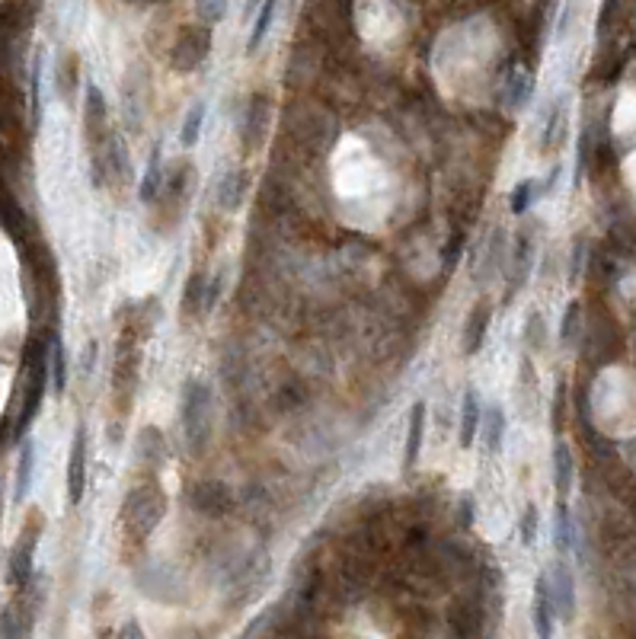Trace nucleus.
<instances>
[{
  "label": "nucleus",
  "instance_id": "dca6fc26",
  "mask_svg": "<svg viewBox=\"0 0 636 639\" xmlns=\"http://www.w3.org/2000/svg\"><path fill=\"white\" fill-rule=\"evenodd\" d=\"M160 186H163V147L154 144L148 154V167H144V176H141V186H138L141 205H154L160 195Z\"/></svg>",
  "mask_w": 636,
  "mask_h": 639
},
{
  "label": "nucleus",
  "instance_id": "f704fd0d",
  "mask_svg": "<svg viewBox=\"0 0 636 639\" xmlns=\"http://www.w3.org/2000/svg\"><path fill=\"white\" fill-rule=\"evenodd\" d=\"M256 10H259V0H247V4H243V20H253Z\"/></svg>",
  "mask_w": 636,
  "mask_h": 639
},
{
  "label": "nucleus",
  "instance_id": "f03ea898",
  "mask_svg": "<svg viewBox=\"0 0 636 639\" xmlns=\"http://www.w3.org/2000/svg\"><path fill=\"white\" fill-rule=\"evenodd\" d=\"M48 342L52 336L32 339V346L26 352V368H23V397H20V416H16V435H26L32 419L39 416V406L45 400V390L52 384V374H48Z\"/></svg>",
  "mask_w": 636,
  "mask_h": 639
},
{
  "label": "nucleus",
  "instance_id": "5701e85b",
  "mask_svg": "<svg viewBox=\"0 0 636 639\" xmlns=\"http://www.w3.org/2000/svg\"><path fill=\"white\" fill-rule=\"evenodd\" d=\"M247 186H250V176L243 173V170H231L224 179H221V186H218V202H221V208H227V211H234L237 205H240V199H243V192H247Z\"/></svg>",
  "mask_w": 636,
  "mask_h": 639
},
{
  "label": "nucleus",
  "instance_id": "aec40b11",
  "mask_svg": "<svg viewBox=\"0 0 636 639\" xmlns=\"http://www.w3.org/2000/svg\"><path fill=\"white\" fill-rule=\"evenodd\" d=\"M266 125H269V106H266V96L259 93L247 106V119H243V144L256 147L266 135Z\"/></svg>",
  "mask_w": 636,
  "mask_h": 639
},
{
  "label": "nucleus",
  "instance_id": "9d476101",
  "mask_svg": "<svg viewBox=\"0 0 636 639\" xmlns=\"http://www.w3.org/2000/svg\"><path fill=\"white\" fill-rule=\"evenodd\" d=\"M534 234L531 231H518L515 237V247H512V262H509V298L505 301H512L518 288L528 282V275H531V266H534Z\"/></svg>",
  "mask_w": 636,
  "mask_h": 639
},
{
  "label": "nucleus",
  "instance_id": "473e14b6",
  "mask_svg": "<svg viewBox=\"0 0 636 639\" xmlns=\"http://www.w3.org/2000/svg\"><path fill=\"white\" fill-rule=\"evenodd\" d=\"M221 291H224V275L218 272V275L208 282V288H205V314H211V310H215V304H218V298H221Z\"/></svg>",
  "mask_w": 636,
  "mask_h": 639
},
{
  "label": "nucleus",
  "instance_id": "cd10ccee",
  "mask_svg": "<svg viewBox=\"0 0 636 639\" xmlns=\"http://www.w3.org/2000/svg\"><path fill=\"white\" fill-rule=\"evenodd\" d=\"M537 534H541V515H537V505H525V512H521V521H518L521 544L534 547L537 544Z\"/></svg>",
  "mask_w": 636,
  "mask_h": 639
},
{
  "label": "nucleus",
  "instance_id": "ddd939ff",
  "mask_svg": "<svg viewBox=\"0 0 636 639\" xmlns=\"http://www.w3.org/2000/svg\"><path fill=\"white\" fill-rule=\"evenodd\" d=\"M505 409L499 403L493 406H483V419H480V438H483V448L489 454H499L502 451V441H505Z\"/></svg>",
  "mask_w": 636,
  "mask_h": 639
},
{
  "label": "nucleus",
  "instance_id": "b1692460",
  "mask_svg": "<svg viewBox=\"0 0 636 639\" xmlns=\"http://www.w3.org/2000/svg\"><path fill=\"white\" fill-rule=\"evenodd\" d=\"M205 116H208V103L205 100H195L183 119V128H179V141L183 147H195L202 138V128H205Z\"/></svg>",
  "mask_w": 636,
  "mask_h": 639
},
{
  "label": "nucleus",
  "instance_id": "a878e982",
  "mask_svg": "<svg viewBox=\"0 0 636 639\" xmlns=\"http://www.w3.org/2000/svg\"><path fill=\"white\" fill-rule=\"evenodd\" d=\"M48 374H52V390L64 393V387H68V362H64V346L58 336L48 342Z\"/></svg>",
  "mask_w": 636,
  "mask_h": 639
},
{
  "label": "nucleus",
  "instance_id": "0eeeda50",
  "mask_svg": "<svg viewBox=\"0 0 636 639\" xmlns=\"http://www.w3.org/2000/svg\"><path fill=\"white\" fill-rule=\"evenodd\" d=\"M502 269H505V231L496 227V231L483 240L480 256L474 259V282L480 288H486Z\"/></svg>",
  "mask_w": 636,
  "mask_h": 639
},
{
  "label": "nucleus",
  "instance_id": "f257e3e1",
  "mask_svg": "<svg viewBox=\"0 0 636 639\" xmlns=\"http://www.w3.org/2000/svg\"><path fill=\"white\" fill-rule=\"evenodd\" d=\"M112 125H109V106L103 90L93 84L84 87V141L90 154V179L96 189L109 183V144H112Z\"/></svg>",
  "mask_w": 636,
  "mask_h": 639
},
{
  "label": "nucleus",
  "instance_id": "2f4dec72",
  "mask_svg": "<svg viewBox=\"0 0 636 639\" xmlns=\"http://www.w3.org/2000/svg\"><path fill=\"white\" fill-rule=\"evenodd\" d=\"M224 10H227V0H195V13H199L205 23H218Z\"/></svg>",
  "mask_w": 636,
  "mask_h": 639
},
{
  "label": "nucleus",
  "instance_id": "c85d7f7f",
  "mask_svg": "<svg viewBox=\"0 0 636 639\" xmlns=\"http://www.w3.org/2000/svg\"><path fill=\"white\" fill-rule=\"evenodd\" d=\"M537 199H541V186H537L534 179H525V183H518V186H515L512 202H509V205H512L515 215H525V211H528Z\"/></svg>",
  "mask_w": 636,
  "mask_h": 639
},
{
  "label": "nucleus",
  "instance_id": "1a4fd4ad",
  "mask_svg": "<svg viewBox=\"0 0 636 639\" xmlns=\"http://www.w3.org/2000/svg\"><path fill=\"white\" fill-rule=\"evenodd\" d=\"M489 323H493V310H489V301H480V304L470 307V314L464 320V333H461V352L467 358H474V355L483 352Z\"/></svg>",
  "mask_w": 636,
  "mask_h": 639
},
{
  "label": "nucleus",
  "instance_id": "f8f14e48",
  "mask_svg": "<svg viewBox=\"0 0 636 639\" xmlns=\"http://www.w3.org/2000/svg\"><path fill=\"white\" fill-rule=\"evenodd\" d=\"M553 620H557V604H553L547 572H541L534 582V633L553 636Z\"/></svg>",
  "mask_w": 636,
  "mask_h": 639
},
{
  "label": "nucleus",
  "instance_id": "6e6552de",
  "mask_svg": "<svg viewBox=\"0 0 636 639\" xmlns=\"http://www.w3.org/2000/svg\"><path fill=\"white\" fill-rule=\"evenodd\" d=\"M208 45H211L208 29H186L183 36H179V42L173 45V68L176 71L199 68L208 55Z\"/></svg>",
  "mask_w": 636,
  "mask_h": 639
},
{
  "label": "nucleus",
  "instance_id": "bb28decb",
  "mask_svg": "<svg viewBox=\"0 0 636 639\" xmlns=\"http://www.w3.org/2000/svg\"><path fill=\"white\" fill-rule=\"evenodd\" d=\"M205 288H208V278L202 272H195L189 282H186V291H183V314L192 317V314H205Z\"/></svg>",
  "mask_w": 636,
  "mask_h": 639
},
{
  "label": "nucleus",
  "instance_id": "412c9836",
  "mask_svg": "<svg viewBox=\"0 0 636 639\" xmlns=\"http://www.w3.org/2000/svg\"><path fill=\"white\" fill-rule=\"evenodd\" d=\"M566 93H560L557 100L550 103V112H547V122H544V138H541V147L544 151H553V147H560L563 141V131H566V116H569V106H566Z\"/></svg>",
  "mask_w": 636,
  "mask_h": 639
},
{
  "label": "nucleus",
  "instance_id": "c756f323",
  "mask_svg": "<svg viewBox=\"0 0 636 639\" xmlns=\"http://www.w3.org/2000/svg\"><path fill=\"white\" fill-rule=\"evenodd\" d=\"M579 323H582V307L573 301L566 307V314H563V323H560V342L563 346H573L576 336H579Z\"/></svg>",
  "mask_w": 636,
  "mask_h": 639
},
{
  "label": "nucleus",
  "instance_id": "7ed1b4c3",
  "mask_svg": "<svg viewBox=\"0 0 636 639\" xmlns=\"http://www.w3.org/2000/svg\"><path fill=\"white\" fill-rule=\"evenodd\" d=\"M183 432L192 454H202L208 448L211 435V390L205 381H186L183 390Z\"/></svg>",
  "mask_w": 636,
  "mask_h": 639
},
{
  "label": "nucleus",
  "instance_id": "6ab92c4d",
  "mask_svg": "<svg viewBox=\"0 0 636 639\" xmlns=\"http://www.w3.org/2000/svg\"><path fill=\"white\" fill-rule=\"evenodd\" d=\"M32 473H36V441L23 438L20 457H16V483H13V499H16V502H23V499L29 496Z\"/></svg>",
  "mask_w": 636,
  "mask_h": 639
},
{
  "label": "nucleus",
  "instance_id": "2eb2a0df",
  "mask_svg": "<svg viewBox=\"0 0 636 639\" xmlns=\"http://www.w3.org/2000/svg\"><path fill=\"white\" fill-rule=\"evenodd\" d=\"M573 480H576L573 451H569L566 441H553V489H557L560 499L569 496V489H573Z\"/></svg>",
  "mask_w": 636,
  "mask_h": 639
},
{
  "label": "nucleus",
  "instance_id": "7c9ffc66",
  "mask_svg": "<svg viewBox=\"0 0 636 639\" xmlns=\"http://www.w3.org/2000/svg\"><path fill=\"white\" fill-rule=\"evenodd\" d=\"M544 336H547V326H544V317L537 314V310H531L528 320H525V346L531 352L544 349Z\"/></svg>",
  "mask_w": 636,
  "mask_h": 639
},
{
  "label": "nucleus",
  "instance_id": "423d86ee",
  "mask_svg": "<svg viewBox=\"0 0 636 639\" xmlns=\"http://www.w3.org/2000/svg\"><path fill=\"white\" fill-rule=\"evenodd\" d=\"M87 493V429L77 425L71 454H68V502L80 505Z\"/></svg>",
  "mask_w": 636,
  "mask_h": 639
},
{
  "label": "nucleus",
  "instance_id": "4468645a",
  "mask_svg": "<svg viewBox=\"0 0 636 639\" xmlns=\"http://www.w3.org/2000/svg\"><path fill=\"white\" fill-rule=\"evenodd\" d=\"M531 87H534L531 74L525 68H512L502 80V103H505V109L518 112L521 106L531 100Z\"/></svg>",
  "mask_w": 636,
  "mask_h": 639
},
{
  "label": "nucleus",
  "instance_id": "9b49d317",
  "mask_svg": "<svg viewBox=\"0 0 636 639\" xmlns=\"http://www.w3.org/2000/svg\"><path fill=\"white\" fill-rule=\"evenodd\" d=\"M547 579H550L553 604H557V617L573 620V614H576V579H573V572H569V566L563 560H557V563H553V569L547 572Z\"/></svg>",
  "mask_w": 636,
  "mask_h": 639
},
{
  "label": "nucleus",
  "instance_id": "c9c22d12",
  "mask_svg": "<svg viewBox=\"0 0 636 639\" xmlns=\"http://www.w3.org/2000/svg\"><path fill=\"white\" fill-rule=\"evenodd\" d=\"M119 636H144V630L135 627V624H125V627L119 630Z\"/></svg>",
  "mask_w": 636,
  "mask_h": 639
},
{
  "label": "nucleus",
  "instance_id": "393cba45",
  "mask_svg": "<svg viewBox=\"0 0 636 639\" xmlns=\"http://www.w3.org/2000/svg\"><path fill=\"white\" fill-rule=\"evenodd\" d=\"M576 544V528H573V515H569L566 502L557 505V515H553V547L557 553H569Z\"/></svg>",
  "mask_w": 636,
  "mask_h": 639
},
{
  "label": "nucleus",
  "instance_id": "39448f33",
  "mask_svg": "<svg viewBox=\"0 0 636 639\" xmlns=\"http://www.w3.org/2000/svg\"><path fill=\"white\" fill-rule=\"evenodd\" d=\"M39 534H42V521L32 518L23 534L16 537V544L10 550V560H7V582L13 592H26L32 585V566H36V547H39Z\"/></svg>",
  "mask_w": 636,
  "mask_h": 639
},
{
  "label": "nucleus",
  "instance_id": "20e7f679",
  "mask_svg": "<svg viewBox=\"0 0 636 639\" xmlns=\"http://www.w3.org/2000/svg\"><path fill=\"white\" fill-rule=\"evenodd\" d=\"M163 512H167V499H163V493L157 489V483H148V486H135L132 496L125 499V509H122V524L128 534L135 537H148Z\"/></svg>",
  "mask_w": 636,
  "mask_h": 639
},
{
  "label": "nucleus",
  "instance_id": "4be33fe9",
  "mask_svg": "<svg viewBox=\"0 0 636 639\" xmlns=\"http://www.w3.org/2000/svg\"><path fill=\"white\" fill-rule=\"evenodd\" d=\"M275 10H279V0H259V10L253 16V26H250V39H247V55H256L259 45L266 42L272 20H275Z\"/></svg>",
  "mask_w": 636,
  "mask_h": 639
},
{
  "label": "nucleus",
  "instance_id": "f3484780",
  "mask_svg": "<svg viewBox=\"0 0 636 639\" xmlns=\"http://www.w3.org/2000/svg\"><path fill=\"white\" fill-rule=\"evenodd\" d=\"M422 438H426V403L416 400L410 409V432H406V454H403V467L413 470L422 451Z\"/></svg>",
  "mask_w": 636,
  "mask_h": 639
},
{
  "label": "nucleus",
  "instance_id": "72a5a7b5",
  "mask_svg": "<svg viewBox=\"0 0 636 639\" xmlns=\"http://www.w3.org/2000/svg\"><path fill=\"white\" fill-rule=\"evenodd\" d=\"M582 256H585V243H576V250H573V269H569V282H579V272H582Z\"/></svg>",
  "mask_w": 636,
  "mask_h": 639
},
{
  "label": "nucleus",
  "instance_id": "a211bd4d",
  "mask_svg": "<svg viewBox=\"0 0 636 639\" xmlns=\"http://www.w3.org/2000/svg\"><path fill=\"white\" fill-rule=\"evenodd\" d=\"M480 419H483V400L477 390L464 393L461 403V448H474L477 432H480Z\"/></svg>",
  "mask_w": 636,
  "mask_h": 639
}]
</instances>
